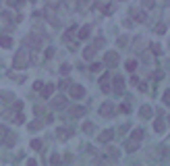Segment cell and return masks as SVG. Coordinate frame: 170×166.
<instances>
[{
    "label": "cell",
    "instance_id": "cell-41",
    "mask_svg": "<svg viewBox=\"0 0 170 166\" xmlns=\"http://www.w3.org/2000/svg\"><path fill=\"white\" fill-rule=\"evenodd\" d=\"M127 42H129L127 37H118V46H127Z\"/></svg>",
    "mask_w": 170,
    "mask_h": 166
},
{
    "label": "cell",
    "instance_id": "cell-18",
    "mask_svg": "<svg viewBox=\"0 0 170 166\" xmlns=\"http://www.w3.org/2000/svg\"><path fill=\"white\" fill-rule=\"evenodd\" d=\"M106 152H108V156H110L112 162L120 158V150H118V148H106Z\"/></svg>",
    "mask_w": 170,
    "mask_h": 166
},
{
    "label": "cell",
    "instance_id": "cell-39",
    "mask_svg": "<svg viewBox=\"0 0 170 166\" xmlns=\"http://www.w3.org/2000/svg\"><path fill=\"white\" fill-rule=\"evenodd\" d=\"M52 56H54V48H48L46 50V58H52Z\"/></svg>",
    "mask_w": 170,
    "mask_h": 166
},
{
    "label": "cell",
    "instance_id": "cell-23",
    "mask_svg": "<svg viewBox=\"0 0 170 166\" xmlns=\"http://www.w3.org/2000/svg\"><path fill=\"white\" fill-rule=\"evenodd\" d=\"M0 46H2V48H11V46H13V40H11L8 35H0Z\"/></svg>",
    "mask_w": 170,
    "mask_h": 166
},
{
    "label": "cell",
    "instance_id": "cell-35",
    "mask_svg": "<svg viewBox=\"0 0 170 166\" xmlns=\"http://www.w3.org/2000/svg\"><path fill=\"white\" fill-rule=\"evenodd\" d=\"M164 104H168V106H170V89H166V91H164Z\"/></svg>",
    "mask_w": 170,
    "mask_h": 166
},
{
    "label": "cell",
    "instance_id": "cell-37",
    "mask_svg": "<svg viewBox=\"0 0 170 166\" xmlns=\"http://www.w3.org/2000/svg\"><path fill=\"white\" fill-rule=\"evenodd\" d=\"M40 127H42V123H37V121H35V123H29V131H35V129H40Z\"/></svg>",
    "mask_w": 170,
    "mask_h": 166
},
{
    "label": "cell",
    "instance_id": "cell-4",
    "mask_svg": "<svg viewBox=\"0 0 170 166\" xmlns=\"http://www.w3.org/2000/svg\"><path fill=\"white\" fill-rule=\"evenodd\" d=\"M68 106V98L66 96H56V98H52V108L54 110H62V108H66Z\"/></svg>",
    "mask_w": 170,
    "mask_h": 166
},
{
    "label": "cell",
    "instance_id": "cell-36",
    "mask_svg": "<svg viewBox=\"0 0 170 166\" xmlns=\"http://www.w3.org/2000/svg\"><path fill=\"white\" fill-rule=\"evenodd\" d=\"M33 89H35V91H42V89H44V83H42V81H35V83H33Z\"/></svg>",
    "mask_w": 170,
    "mask_h": 166
},
{
    "label": "cell",
    "instance_id": "cell-40",
    "mask_svg": "<svg viewBox=\"0 0 170 166\" xmlns=\"http://www.w3.org/2000/svg\"><path fill=\"white\" fill-rule=\"evenodd\" d=\"M137 87H139L141 91H145V89H147V83H143V81H139V83H137Z\"/></svg>",
    "mask_w": 170,
    "mask_h": 166
},
{
    "label": "cell",
    "instance_id": "cell-38",
    "mask_svg": "<svg viewBox=\"0 0 170 166\" xmlns=\"http://www.w3.org/2000/svg\"><path fill=\"white\" fill-rule=\"evenodd\" d=\"M0 135H2V137H6V135H8V129H6L4 125H0Z\"/></svg>",
    "mask_w": 170,
    "mask_h": 166
},
{
    "label": "cell",
    "instance_id": "cell-10",
    "mask_svg": "<svg viewBox=\"0 0 170 166\" xmlns=\"http://www.w3.org/2000/svg\"><path fill=\"white\" fill-rule=\"evenodd\" d=\"M100 87H102V91H110V73H104L100 77Z\"/></svg>",
    "mask_w": 170,
    "mask_h": 166
},
{
    "label": "cell",
    "instance_id": "cell-44",
    "mask_svg": "<svg viewBox=\"0 0 170 166\" xmlns=\"http://www.w3.org/2000/svg\"><path fill=\"white\" fill-rule=\"evenodd\" d=\"M129 110H131V108H129V106H127V104H123V106H120V112H125V114H127V112H129Z\"/></svg>",
    "mask_w": 170,
    "mask_h": 166
},
{
    "label": "cell",
    "instance_id": "cell-6",
    "mask_svg": "<svg viewBox=\"0 0 170 166\" xmlns=\"http://www.w3.org/2000/svg\"><path fill=\"white\" fill-rule=\"evenodd\" d=\"M114 110H116V108H114L110 102H104V104L100 106V114L106 116V118H112V116H114Z\"/></svg>",
    "mask_w": 170,
    "mask_h": 166
},
{
    "label": "cell",
    "instance_id": "cell-16",
    "mask_svg": "<svg viewBox=\"0 0 170 166\" xmlns=\"http://www.w3.org/2000/svg\"><path fill=\"white\" fill-rule=\"evenodd\" d=\"M164 129H166V123L162 121V118H156L154 121V131L156 133H164Z\"/></svg>",
    "mask_w": 170,
    "mask_h": 166
},
{
    "label": "cell",
    "instance_id": "cell-42",
    "mask_svg": "<svg viewBox=\"0 0 170 166\" xmlns=\"http://www.w3.org/2000/svg\"><path fill=\"white\" fill-rule=\"evenodd\" d=\"M143 8H154V2H141Z\"/></svg>",
    "mask_w": 170,
    "mask_h": 166
},
{
    "label": "cell",
    "instance_id": "cell-22",
    "mask_svg": "<svg viewBox=\"0 0 170 166\" xmlns=\"http://www.w3.org/2000/svg\"><path fill=\"white\" fill-rule=\"evenodd\" d=\"M71 133H73V131H68V129H62V127H60V129L56 131V137H58V139H68V137H71Z\"/></svg>",
    "mask_w": 170,
    "mask_h": 166
},
{
    "label": "cell",
    "instance_id": "cell-5",
    "mask_svg": "<svg viewBox=\"0 0 170 166\" xmlns=\"http://www.w3.org/2000/svg\"><path fill=\"white\" fill-rule=\"evenodd\" d=\"M25 46H29V48H42V37H37V35H27L25 37V42H23Z\"/></svg>",
    "mask_w": 170,
    "mask_h": 166
},
{
    "label": "cell",
    "instance_id": "cell-47",
    "mask_svg": "<svg viewBox=\"0 0 170 166\" xmlns=\"http://www.w3.org/2000/svg\"><path fill=\"white\" fill-rule=\"evenodd\" d=\"M100 166H106V164H100Z\"/></svg>",
    "mask_w": 170,
    "mask_h": 166
},
{
    "label": "cell",
    "instance_id": "cell-14",
    "mask_svg": "<svg viewBox=\"0 0 170 166\" xmlns=\"http://www.w3.org/2000/svg\"><path fill=\"white\" fill-rule=\"evenodd\" d=\"M15 141H17V133H11V131H8V135L4 137V146H6V148H13Z\"/></svg>",
    "mask_w": 170,
    "mask_h": 166
},
{
    "label": "cell",
    "instance_id": "cell-24",
    "mask_svg": "<svg viewBox=\"0 0 170 166\" xmlns=\"http://www.w3.org/2000/svg\"><path fill=\"white\" fill-rule=\"evenodd\" d=\"M75 31H77V25H71V27L66 29V33L62 35V40H64V42H68V40H71V35L75 33Z\"/></svg>",
    "mask_w": 170,
    "mask_h": 166
},
{
    "label": "cell",
    "instance_id": "cell-28",
    "mask_svg": "<svg viewBox=\"0 0 170 166\" xmlns=\"http://www.w3.org/2000/svg\"><path fill=\"white\" fill-rule=\"evenodd\" d=\"M158 35H162V33H166V23H158L156 25V29H154Z\"/></svg>",
    "mask_w": 170,
    "mask_h": 166
},
{
    "label": "cell",
    "instance_id": "cell-15",
    "mask_svg": "<svg viewBox=\"0 0 170 166\" xmlns=\"http://www.w3.org/2000/svg\"><path fill=\"white\" fill-rule=\"evenodd\" d=\"M95 52H98V50H95L93 46H87V48L83 50V58H85V60H91V58L95 56Z\"/></svg>",
    "mask_w": 170,
    "mask_h": 166
},
{
    "label": "cell",
    "instance_id": "cell-29",
    "mask_svg": "<svg viewBox=\"0 0 170 166\" xmlns=\"http://www.w3.org/2000/svg\"><path fill=\"white\" fill-rule=\"evenodd\" d=\"M85 133H93V123H89V121H85L83 123V127H81Z\"/></svg>",
    "mask_w": 170,
    "mask_h": 166
},
{
    "label": "cell",
    "instance_id": "cell-27",
    "mask_svg": "<svg viewBox=\"0 0 170 166\" xmlns=\"http://www.w3.org/2000/svg\"><path fill=\"white\" fill-rule=\"evenodd\" d=\"M13 123H15V125H23V123H25V116H23V112H17V114H15Z\"/></svg>",
    "mask_w": 170,
    "mask_h": 166
},
{
    "label": "cell",
    "instance_id": "cell-3",
    "mask_svg": "<svg viewBox=\"0 0 170 166\" xmlns=\"http://www.w3.org/2000/svg\"><path fill=\"white\" fill-rule=\"evenodd\" d=\"M102 64H108V66H116V64H120V56H118V52H114V50L106 52Z\"/></svg>",
    "mask_w": 170,
    "mask_h": 166
},
{
    "label": "cell",
    "instance_id": "cell-13",
    "mask_svg": "<svg viewBox=\"0 0 170 166\" xmlns=\"http://www.w3.org/2000/svg\"><path fill=\"white\" fill-rule=\"evenodd\" d=\"M52 93H54V83H48V85H44V89H42V98H50L52 96Z\"/></svg>",
    "mask_w": 170,
    "mask_h": 166
},
{
    "label": "cell",
    "instance_id": "cell-1",
    "mask_svg": "<svg viewBox=\"0 0 170 166\" xmlns=\"http://www.w3.org/2000/svg\"><path fill=\"white\" fill-rule=\"evenodd\" d=\"M13 66L15 69H25V66H29V52H25V50L17 52L15 58H13Z\"/></svg>",
    "mask_w": 170,
    "mask_h": 166
},
{
    "label": "cell",
    "instance_id": "cell-12",
    "mask_svg": "<svg viewBox=\"0 0 170 166\" xmlns=\"http://www.w3.org/2000/svg\"><path fill=\"white\" fill-rule=\"evenodd\" d=\"M131 17H133V21H137V23H143V21H145V13H143V11L131 8Z\"/></svg>",
    "mask_w": 170,
    "mask_h": 166
},
{
    "label": "cell",
    "instance_id": "cell-19",
    "mask_svg": "<svg viewBox=\"0 0 170 166\" xmlns=\"http://www.w3.org/2000/svg\"><path fill=\"white\" fill-rule=\"evenodd\" d=\"M125 150H127L129 154H133L135 150H139V143H137V141H133V139H129L127 143H125Z\"/></svg>",
    "mask_w": 170,
    "mask_h": 166
},
{
    "label": "cell",
    "instance_id": "cell-43",
    "mask_svg": "<svg viewBox=\"0 0 170 166\" xmlns=\"http://www.w3.org/2000/svg\"><path fill=\"white\" fill-rule=\"evenodd\" d=\"M131 83L137 87V83H139V77H137V75H133V77H131Z\"/></svg>",
    "mask_w": 170,
    "mask_h": 166
},
{
    "label": "cell",
    "instance_id": "cell-34",
    "mask_svg": "<svg viewBox=\"0 0 170 166\" xmlns=\"http://www.w3.org/2000/svg\"><path fill=\"white\" fill-rule=\"evenodd\" d=\"M60 73H62V75H68V73H71V66H68V64H62V66H60Z\"/></svg>",
    "mask_w": 170,
    "mask_h": 166
},
{
    "label": "cell",
    "instance_id": "cell-33",
    "mask_svg": "<svg viewBox=\"0 0 170 166\" xmlns=\"http://www.w3.org/2000/svg\"><path fill=\"white\" fill-rule=\"evenodd\" d=\"M102 69H104V64H102V62H93V64H91V71H95V73H100Z\"/></svg>",
    "mask_w": 170,
    "mask_h": 166
},
{
    "label": "cell",
    "instance_id": "cell-45",
    "mask_svg": "<svg viewBox=\"0 0 170 166\" xmlns=\"http://www.w3.org/2000/svg\"><path fill=\"white\" fill-rule=\"evenodd\" d=\"M58 87H60V89H66V87H68V83H66V81H60V83H58Z\"/></svg>",
    "mask_w": 170,
    "mask_h": 166
},
{
    "label": "cell",
    "instance_id": "cell-25",
    "mask_svg": "<svg viewBox=\"0 0 170 166\" xmlns=\"http://www.w3.org/2000/svg\"><path fill=\"white\" fill-rule=\"evenodd\" d=\"M125 66H127V71L135 73V69H137V60H135V58H131V60H127V62H125Z\"/></svg>",
    "mask_w": 170,
    "mask_h": 166
},
{
    "label": "cell",
    "instance_id": "cell-31",
    "mask_svg": "<svg viewBox=\"0 0 170 166\" xmlns=\"http://www.w3.org/2000/svg\"><path fill=\"white\" fill-rule=\"evenodd\" d=\"M31 148L37 152V150H42V139H31Z\"/></svg>",
    "mask_w": 170,
    "mask_h": 166
},
{
    "label": "cell",
    "instance_id": "cell-2",
    "mask_svg": "<svg viewBox=\"0 0 170 166\" xmlns=\"http://www.w3.org/2000/svg\"><path fill=\"white\" fill-rule=\"evenodd\" d=\"M68 96H71V98H75V100L83 98V96H85V87H83V85H79V83L68 85Z\"/></svg>",
    "mask_w": 170,
    "mask_h": 166
},
{
    "label": "cell",
    "instance_id": "cell-8",
    "mask_svg": "<svg viewBox=\"0 0 170 166\" xmlns=\"http://www.w3.org/2000/svg\"><path fill=\"white\" fill-rule=\"evenodd\" d=\"M112 139H114V131H112V129H106L104 133L98 135V141H100V143H108V141H112Z\"/></svg>",
    "mask_w": 170,
    "mask_h": 166
},
{
    "label": "cell",
    "instance_id": "cell-30",
    "mask_svg": "<svg viewBox=\"0 0 170 166\" xmlns=\"http://www.w3.org/2000/svg\"><path fill=\"white\" fill-rule=\"evenodd\" d=\"M104 44H106V40H104V37H98V40L93 42V48H95V50H100V48H102Z\"/></svg>",
    "mask_w": 170,
    "mask_h": 166
},
{
    "label": "cell",
    "instance_id": "cell-7",
    "mask_svg": "<svg viewBox=\"0 0 170 166\" xmlns=\"http://www.w3.org/2000/svg\"><path fill=\"white\" fill-rule=\"evenodd\" d=\"M68 114L75 116V118H79V116L87 114V108H85V106H71V108H68Z\"/></svg>",
    "mask_w": 170,
    "mask_h": 166
},
{
    "label": "cell",
    "instance_id": "cell-9",
    "mask_svg": "<svg viewBox=\"0 0 170 166\" xmlns=\"http://www.w3.org/2000/svg\"><path fill=\"white\" fill-rule=\"evenodd\" d=\"M110 89H114L116 93H123V91H125V79H123V77H114V85H112Z\"/></svg>",
    "mask_w": 170,
    "mask_h": 166
},
{
    "label": "cell",
    "instance_id": "cell-46",
    "mask_svg": "<svg viewBox=\"0 0 170 166\" xmlns=\"http://www.w3.org/2000/svg\"><path fill=\"white\" fill-rule=\"evenodd\" d=\"M27 166H37V160H33V158H31V160H27Z\"/></svg>",
    "mask_w": 170,
    "mask_h": 166
},
{
    "label": "cell",
    "instance_id": "cell-11",
    "mask_svg": "<svg viewBox=\"0 0 170 166\" xmlns=\"http://www.w3.org/2000/svg\"><path fill=\"white\" fill-rule=\"evenodd\" d=\"M89 33H91V25H89V23H85L83 27H79L77 37H79V40H85V37H89Z\"/></svg>",
    "mask_w": 170,
    "mask_h": 166
},
{
    "label": "cell",
    "instance_id": "cell-21",
    "mask_svg": "<svg viewBox=\"0 0 170 166\" xmlns=\"http://www.w3.org/2000/svg\"><path fill=\"white\" fill-rule=\"evenodd\" d=\"M143 135H145V133H143V129H135V131L131 133V139H133V141H137V143H139V141L143 139Z\"/></svg>",
    "mask_w": 170,
    "mask_h": 166
},
{
    "label": "cell",
    "instance_id": "cell-48",
    "mask_svg": "<svg viewBox=\"0 0 170 166\" xmlns=\"http://www.w3.org/2000/svg\"><path fill=\"white\" fill-rule=\"evenodd\" d=\"M168 143H170V139H168Z\"/></svg>",
    "mask_w": 170,
    "mask_h": 166
},
{
    "label": "cell",
    "instance_id": "cell-26",
    "mask_svg": "<svg viewBox=\"0 0 170 166\" xmlns=\"http://www.w3.org/2000/svg\"><path fill=\"white\" fill-rule=\"evenodd\" d=\"M50 166H62V160H60L58 154H52V158H50Z\"/></svg>",
    "mask_w": 170,
    "mask_h": 166
},
{
    "label": "cell",
    "instance_id": "cell-20",
    "mask_svg": "<svg viewBox=\"0 0 170 166\" xmlns=\"http://www.w3.org/2000/svg\"><path fill=\"white\" fill-rule=\"evenodd\" d=\"M139 114H141L143 118H150V116L154 114V110H152V106H147V104H145V106H141V110H139Z\"/></svg>",
    "mask_w": 170,
    "mask_h": 166
},
{
    "label": "cell",
    "instance_id": "cell-32",
    "mask_svg": "<svg viewBox=\"0 0 170 166\" xmlns=\"http://www.w3.org/2000/svg\"><path fill=\"white\" fill-rule=\"evenodd\" d=\"M152 52H154L156 56H160V54H162V46H160V44H154V46H152Z\"/></svg>",
    "mask_w": 170,
    "mask_h": 166
},
{
    "label": "cell",
    "instance_id": "cell-17",
    "mask_svg": "<svg viewBox=\"0 0 170 166\" xmlns=\"http://www.w3.org/2000/svg\"><path fill=\"white\" fill-rule=\"evenodd\" d=\"M0 100H2L4 104H13L15 102V96H13L11 91H2V93H0Z\"/></svg>",
    "mask_w": 170,
    "mask_h": 166
}]
</instances>
